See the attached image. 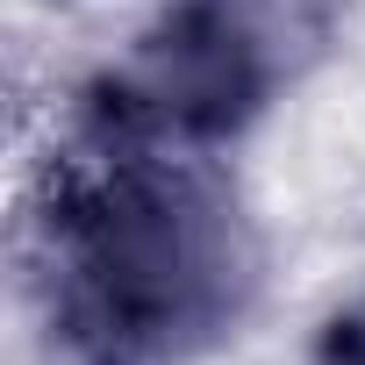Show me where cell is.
<instances>
[{
	"mask_svg": "<svg viewBox=\"0 0 365 365\" xmlns=\"http://www.w3.org/2000/svg\"><path fill=\"white\" fill-rule=\"evenodd\" d=\"M29 230L72 365H187L237 336L265 287V237L208 150L65 122L36 165Z\"/></svg>",
	"mask_w": 365,
	"mask_h": 365,
	"instance_id": "cell-1",
	"label": "cell"
},
{
	"mask_svg": "<svg viewBox=\"0 0 365 365\" xmlns=\"http://www.w3.org/2000/svg\"><path fill=\"white\" fill-rule=\"evenodd\" d=\"M336 36V0H165L101 65L72 122L150 150H222Z\"/></svg>",
	"mask_w": 365,
	"mask_h": 365,
	"instance_id": "cell-2",
	"label": "cell"
},
{
	"mask_svg": "<svg viewBox=\"0 0 365 365\" xmlns=\"http://www.w3.org/2000/svg\"><path fill=\"white\" fill-rule=\"evenodd\" d=\"M315 365H365V294L344 301V308L322 322V336H315Z\"/></svg>",
	"mask_w": 365,
	"mask_h": 365,
	"instance_id": "cell-3",
	"label": "cell"
}]
</instances>
